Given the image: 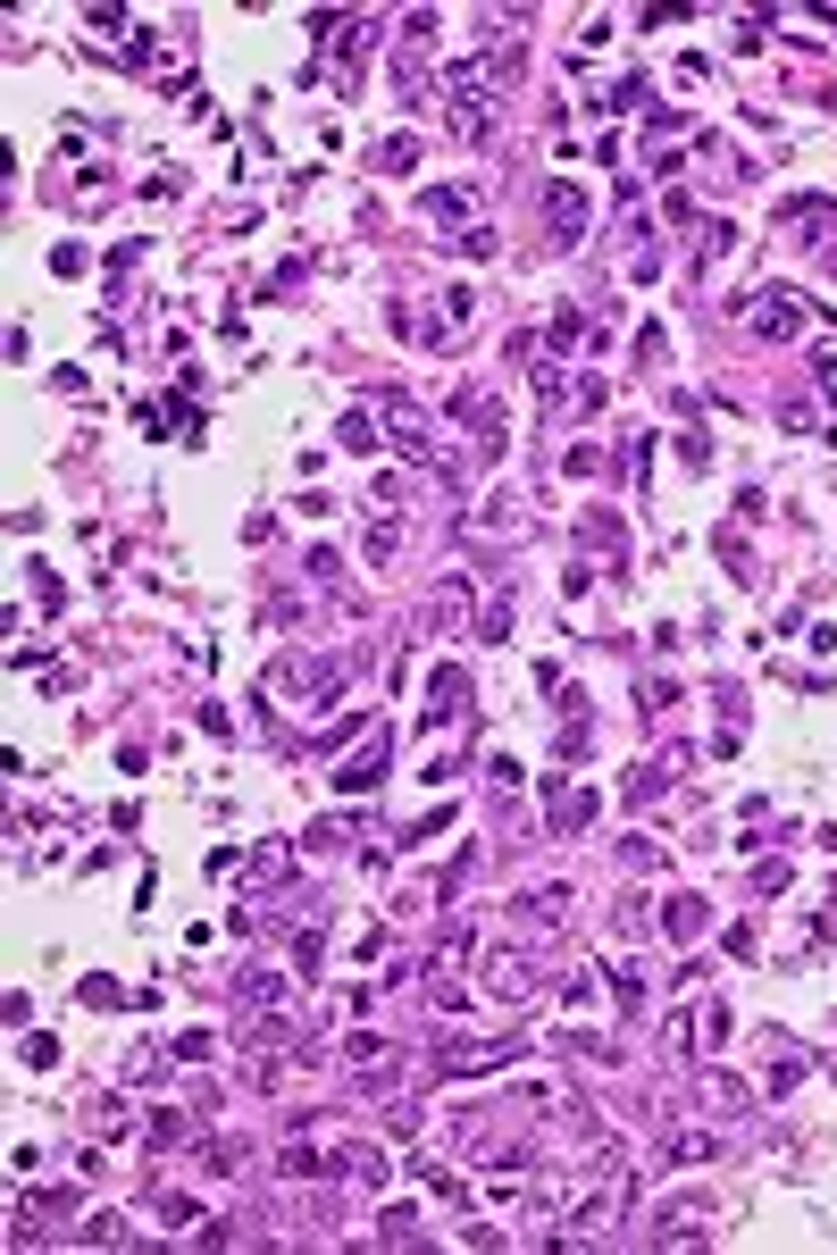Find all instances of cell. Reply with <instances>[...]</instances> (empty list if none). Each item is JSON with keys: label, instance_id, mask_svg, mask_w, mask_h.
<instances>
[{"label": "cell", "instance_id": "9a60e30c", "mask_svg": "<svg viewBox=\"0 0 837 1255\" xmlns=\"http://www.w3.org/2000/svg\"><path fill=\"white\" fill-rule=\"evenodd\" d=\"M84 1122H93L101 1139H117V1130H126V1097H93V1104H84Z\"/></svg>", "mask_w": 837, "mask_h": 1255}, {"label": "cell", "instance_id": "4fadbf2b", "mask_svg": "<svg viewBox=\"0 0 837 1255\" xmlns=\"http://www.w3.org/2000/svg\"><path fill=\"white\" fill-rule=\"evenodd\" d=\"M235 996H244V1005H277V996H286V971H235Z\"/></svg>", "mask_w": 837, "mask_h": 1255}, {"label": "cell", "instance_id": "52a82bcc", "mask_svg": "<svg viewBox=\"0 0 837 1255\" xmlns=\"http://www.w3.org/2000/svg\"><path fill=\"white\" fill-rule=\"evenodd\" d=\"M418 218H444V227L477 218V185H427V193H418Z\"/></svg>", "mask_w": 837, "mask_h": 1255}, {"label": "cell", "instance_id": "44dd1931", "mask_svg": "<svg viewBox=\"0 0 837 1255\" xmlns=\"http://www.w3.org/2000/svg\"><path fill=\"white\" fill-rule=\"evenodd\" d=\"M369 444H378V418L352 411V418H343V453H369Z\"/></svg>", "mask_w": 837, "mask_h": 1255}, {"label": "cell", "instance_id": "8fae6325", "mask_svg": "<svg viewBox=\"0 0 837 1255\" xmlns=\"http://www.w3.org/2000/svg\"><path fill=\"white\" fill-rule=\"evenodd\" d=\"M552 235H561V243H578V235H587V201H578L570 185H552Z\"/></svg>", "mask_w": 837, "mask_h": 1255}, {"label": "cell", "instance_id": "8992f818", "mask_svg": "<svg viewBox=\"0 0 837 1255\" xmlns=\"http://www.w3.org/2000/svg\"><path fill=\"white\" fill-rule=\"evenodd\" d=\"M461 712H469V678H461V670H436V678H427V728L461 720Z\"/></svg>", "mask_w": 837, "mask_h": 1255}, {"label": "cell", "instance_id": "ffe728a7", "mask_svg": "<svg viewBox=\"0 0 837 1255\" xmlns=\"http://www.w3.org/2000/svg\"><path fill=\"white\" fill-rule=\"evenodd\" d=\"M469 636H486V645H503V636H512V603H486V611H477V628H469Z\"/></svg>", "mask_w": 837, "mask_h": 1255}, {"label": "cell", "instance_id": "277c9868", "mask_svg": "<svg viewBox=\"0 0 837 1255\" xmlns=\"http://www.w3.org/2000/svg\"><path fill=\"white\" fill-rule=\"evenodd\" d=\"M477 611H486V603H477L469 578H436V594H427V620H436V628H461V620H477Z\"/></svg>", "mask_w": 837, "mask_h": 1255}, {"label": "cell", "instance_id": "7402d4cb", "mask_svg": "<svg viewBox=\"0 0 837 1255\" xmlns=\"http://www.w3.org/2000/svg\"><path fill=\"white\" fill-rule=\"evenodd\" d=\"M202 1163H209V1172H235V1163H244V1139H209Z\"/></svg>", "mask_w": 837, "mask_h": 1255}, {"label": "cell", "instance_id": "603a6c76", "mask_svg": "<svg viewBox=\"0 0 837 1255\" xmlns=\"http://www.w3.org/2000/svg\"><path fill=\"white\" fill-rule=\"evenodd\" d=\"M411 159H418V143H411V134H394V143H385V152H378V168H385V176H402V168H411Z\"/></svg>", "mask_w": 837, "mask_h": 1255}, {"label": "cell", "instance_id": "2e32d148", "mask_svg": "<svg viewBox=\"0 0 837 1255\" xmlns=\"http://www.w3.org/2000/svg\"><path fill=\"white\" fill-rule=\"evenodd\" d=\"M587 812H595V796H587V787H570V796L552 803V837H570V829H578Z\"/></svg>", "mask_w": 837, "mask_h": 1255}, {"label": "cell", "instance_id": "ba28073f", "mask_svg": "<svg viewBox=\"0 0 837 1255\" xmlns=\"http://www.w3.org/2000/svg\"><path fill=\"white\" fill-rule=\"evenodd\" d=\"M378 779H385V737L369 745L361 761H343V770H335V787H343V796H361V787H378Z\"/></svg>", "mask_w": 837, "mask_h": 1255}, {"label": "cell", "instance_id": "83f0119b", "mask_svg": "<svg viewBox=\"0 0 837 1255\" xmlns=\"http://www.w3.org/2000/svg\"><path fill=\"white\" fill-rule=\"evenodd\" d=\"M209 1046H218L209 1029H185V1038H176V1055H185V1064H209Z\"/></svg>", "mask_w": 837, "mask_h": 1255}, {"label": "cell", "instance_id": "ac0fdd59", "mask_svg": "<svg viewBox=\"0 0 837 1255\" xmlns=\"http://www.w3.org/2000/svg\"><path fill=\"white\" fill-rule=\"evenodd\" d=\"M394 544H402V519H378V528L361 536V552H369V561H394Z\"/></svg>", "mask_w": 837, "mask_h": 1255}, {"label": "cell", "instance_id": "484cf974", "mask_svg": "<svg viewBox=\"0 0 837 1255\" xmlns=\"http://www.w3.org/2000/svg\"><path fill=\"white\" fill-rule=\"evenodd\" d=\"M244 1038H251V1046H293L302 1029H293V1021H260V1029H244Z\"/></svg>", "mask_w": 837, "mask_h": 1255}, {"label": "cell", "instance_id": "7c38bea8", "mask_svg": "<svg viewBox=\"0 0 837 1255\" xmlns=\"http://www.w3.org/2000/svg\"><path fill=\"white\" fill-rule=\"evenodd\" d=\"M754 326H762V335H796V326H804V310L787 302V293H771V302H754Z\"/></svg>", "mask_w": 837, "mask_h": 1255}, {"label": "cell", "instance_id": "3957f363", "mask_svg": "<svg viewBox=\"0 0 837 1255\" xmlns=\"http://www.w3.org/2000/svg\"><path fill=\"white\" fill-rule=\"evenodd\" d=\"M477 988H486V996H503V1005H519V996L536 988L528 954H512V946H503V954H486V971H477Z\"/></svg>", "mask_w": 837, "mask_h": 1255}, {"label": "cell", "instance_id": "d4e9b609", "mask_svg": "<svg viewBox=\"0 0 837 1255\" xmlns=\"http://www.w3.org/2000/svg\"><path fill=\"white\" fill-rule=\"evenodd\" d=\"M796 1071H804V1046H779V1064H771V1097H779V1088L796 1080Z\"/></svg>", "mask_w": 837, "mask_h": 1255}, {"label": "cell", "instance_id": "6da1fadb", "mask_svg": "<svg viewBox=\"0 0 837 1255\" xmlns=\"http://www.w3.org/2000/svg\"><path fill=\"white\" fill-rule=\"evenodd\" d=\"M628 1205H637V1180L620 1172V1155H603L595 1163V1189H578L561 1222H570V1238H603V1231H620Z\"/></svg>", "mask_w": 837, "mask_h": 1255}, {"label": "cell", "instance_id": "d6986e66", "mask_svg": "<svg viewBox=\"0 0 837 1255\" xmlns=\"http://www.w3.org/2000/svg\"><path fill=\"white\" fill-rule=\"evenodd\" d=\"M76 1238H93V1247H126V1222H117V1214H84Z\"/></svg>", "mask_w": 837, "mask_h": 1255}, {"label": "cell", "instance_id": "30bf717a", "mask_svg": "<svg viewBox=\"0 0 837 1255\" xmlns=\"http://www.w3.org/2000/svg\"><path fill=\"white\" fill-rule=\"evenodd\" d=\"M394 444H402L411 460H427V453H436V427H427L418 411H402V402H394Z\"/></svg>", "mask_w": 837, "mask_h": 1255}, {"label": "cell", "instance_id": "5b68a950", "mask_svg": "<svg viewBox=\"0 0 837 1255\" xmlns=\"http://www.w3.org/2000/svg\"><path fill=\"white\" fill-rule=\"evenodd\" d=\"M512 921H519V930H552V921H570V888H528L512 904Z\"/></svg>", "mask_w": 837, "mask_h": 1255}, {"label": "cell", "instance_id": "9c48e42d", "mask_svg": "<svg viewBox=\"0 0 837 1255\" xmlns=\"http://www.w3.org/2000/svg\"><path fill=\"white\" fill-rule=\"evenodd\" d=\"M495 76H503L495 59H461V68H453L444 84H453V101H486V84H495Z\"/></svg>", "mask_w": 837, "mask_h": 1255}, {"label": "cell", "instance_id": "cb8c5ba5", "mask_svg": "<svg viewBox=\"0 0 837 1255\" xmlns=\"http://www.w3.org/2000/svg\"><path fill=\"white\" fill-rule=\"evenodd\" d=\"M704 921H712L704 904H670V937H695V930H704Z\"/></svg>", "mask_w": 837, "mask_h": 1255}, {"label": "cell", "instance_id": "f1b7e54d", "mask_svg": "<svg viewBox=\"0 0 837 1255\" xmlns=\"http://www.w3.org/2000/svg\"><path fill=\"white\" fill-rule=\"evenodd\" d=\"M813 377H820V394H837V352H820V361H813Z\"/></svg>", "mask_w": 837, "mask_h": 1255}, {"label": "cell", "instance_id": "e0dca14e", "mask_svg": "<svg viewBox=\"0 0 837 1255\" xmlns=\"http://www.w3.org/2000/svg\"><path fill=\"white\" fill-rule=\"evenodd\" d=\"M737 243V227H721V218H704V235H695V268H712L721 251Z\"/></svg>", "mask_w": 837, "mask_h": 1255}, {"label": "cell", "instance_id": "4316f807", "mask_svg": "<svg viewBox=\"0 0 837 1255\" xmlns=\"http://www.w3.org/2000/svg\"><path fill=\"white\" fill-rule=\"evenodd\" d=\"M620 862H628V871H653V862H662V846H645V837H628V846H620Z\"/></svg>", "mask_w": 837, "mask_h": 1255}, {"label": "cell", "instance_id": "5bb4252c", "mask_svg": "<svg viewBox=\"0 0 837 1255\" xmlns=\"http://www.w3.org/2000/svg\"><path fill=\"white\" fill-rule=\"evenodd\" d=\"M712 1155H721L712 1130H679V1139H670V1163H712Z\"/></svg>", "mask_w": 837, "mask_h": 1255}, {"label": "cell", "instance_id": "7a4b0ae2", "mask_svg": "<svg viewBox=\"0 0 837 1255\" xmlns=\"http://www.w3.org/2000/svg\"><path fill=\"white\" fill-rule=\"evenodd\" d=\"M469 319H477V293H469V286H444V293H436V310H427V319H411V326H418L427 343H453Z\"/></svg>", "mask_w": 837, "mask_h": 1255}]
</instances>
